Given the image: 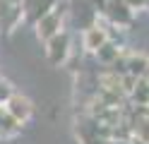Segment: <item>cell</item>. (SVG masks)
Masks as SVG:
<instances>
[{"label": "cell", "instance_id": "5bb4252c", "mask_svg": "<svg viewBox=\"0 0 149 144\" xmlns=\"http://www.w3.org/2000/svg\"><path fill=\"white\" fill-rule=\"evenodd\" d=\"M123 3H125L130 10H132V12H135V10H144V7H149V0H123Z\"/></svg>", "mask_w": 149, "mask_h": 144}, {"label": "cell", "instance_id": "9c48e42d", "mask_svg": "<svg viewBox=\"0 0 149 144\" xmlns=\"http://www.w3.org/2000/svg\"><path fill=\"white\" fill-rule=\"evenodd\" d=\"M94 55H96V60H99L101 65H108V67H111V65H113L120 55H123V46H120V43H116L113 38H111V41H106V43L101 46Z\"/></svg>", "mask_w": 149, "mask_h": 144}, {"label": "cell", "instance_id": "30bf717a", "mask_svg": "<svg viewBox=\"0 0 149 144\" xmlns=\"http://www.w3.org/2000/svg\"><path fill=\"white\" fill-rule=\"evenodd\" d=\"M130 101L135 108H149V74L137 79L135 89L130 91Z\"/></svg>", "mask_w": 149, "mask_h": 144}, {"label": "cell", "instance_id": "52a82bcc", "mask_svg": "<svg viewBox=\"0 0 149 144\" xmlns=\"http://www.w3.org/2000/svg\"><path fill=\"white\" fill-rule=\"evenodd\" d=\"M123 74H116L113 70H106L99 74V91L101 94H111V96H118V99H125V91H123Z\"/></svg>", "mask_w": 149, "mask_h": 144}, {"label": "cell", "instance_id": "7c38bea8", "mask_svg": "<svg viewBox=\"0 0 149 144\" xmlns=\"http://www.w3.org/2000/svg\"><path fill=\"white\" fill-rule=\"evenodd\" d=\"M12 94H15L12 84L7 82V79H3V77H0V106H5L7 101H10V99H12Z\"/></svg>", "mask_w": 149, "mask_h": 144}, {"label": "cell", "instance_id": "9a60e30c", "mask_svg": "<svg viewBox=\"0 0 149 144\" xmlns=\"http://www.w3.org/2000/svg\"><path fill=\"white\" fill-rule=\"evenodd\" d=\"M104 144H132L130 139H106Z\"/></svg>", "mask_w": 149, "mask_h": 144}, {"label": "cell", "instance_id": "2e32d148", "mask_svg": "<svg viewBox=\"0 0 149 144\" xmlns=\"http://www.w3.org/2000/svg\"><path fill=\"white\" fill-rule=\"evenodd\" d=\"M22 3H24V0H22Z\"/></svg>", "mask_w": 149, "mask_h": 144}, {"label": "cell", "instance_id": "ba28073f", "mask_svg": "<svg viewBox=\"0 0 149 144\" xmlns=\"http://www.w3.org/2000/svg\"><path fill=\"white\" fill-rule=\"evenodd\" d=\"M125 70L132 77H147L149 74V55L147 53H127L125 58Z\"/></svg>", "mask_w": 149, "mask_h": 144}, {"label": "cell", "instance_id": "4fadbf2b", "mask_svg": "<svg viewBox=\"0 0 149 144\" xmlns=\"http://www.w3.org/2000/svg\"><path fill=\"white\" fill-rule=\"evenodd\" d=\"M120 79H123V91H125V96H130V91H132L135 84H137V77H132V74H123Z\"/></svg>", "mask_w": 149, "mask_h": 144}, {"label": "cell", "instance_id": "3957f363", "mask_svg": "<svg viewBox=\"0 0 149 144\" xmlns=\"http://www.w3.org/2000/svg\"><path fill=\"white\" fill-rule=\"evenodd\" d=\"M104 15L113 26H130L132 19H135V12L123 3V0H106Z\"/></svg>", "mask_w": 149, "mask_h": 144}, {"label": "cell", "instance_id": "8fae6325", "mask_svg": "<svg viewBox=\"0 0 149 144\" xmlns=\"http://www.w3.org/2000/svg\"><path fill=\"white\" fill-rule=\"evenodd\" d=\"M19 130H22V122H19V120H15L12 115L7 113L5 106H0V137H3V139L15 137Z\"/></svg>", "mask_w": 149, "mask_h": 144}, {"label": "cell", "instance_id": "5b68a950", "mask_svg": "<svg viewBox=\"0 0 149 144\" xmlns=\"http://www.w3.org/2000/svg\"><path fill=\"white\" fill-rule=\"evenodd\" d=\"M58 7V0H24L22 3V10H24V19L26 22L36 24L41 17H46L48 12Z\"/></svg>", "mask_w": 149, "mask_h": 144}, {"label": "cell", "instance_id": "8992f818", "mask_svg": "<svg viewBox=\"0 0 149 144\" xmlns=\"http://www.w3.org/2000/svg\"><path fill=\"white\" fill-rule=\"evenodd\" d=\"M5 108H7V113L12 115L15 120H19V122H26L34 115V106H31V101L26 99L24 94H12V99L5 103Z\"/></svg>", "mask_w": 149, "mask_h": 144}, {"label": "cell", "instance_id": "277c9868", "mask_svg": "<svg viewBox=\"0 0 149 144\" xmlns=\"http://www.w3.org/2000/svg\"><path fill=\"white\" fill-rule=\"evenodd\" d=\"M106 41H111V34H108V29H104L99 22L89 24L84 31H82V48H84L87 53H96Z\"/></svg>", "mask_w": 149, "mask_h": 144}, {"label": "cell", "instance_id": "7a4b0ae2", "mask_svg": "<svg viewBox=\"0 0 149 144\" xmlns=\"http://www.w3.org/2000/svg\"><path fill=\"white\" fill-rule=\"evenodd\" d=\"M70 34L68 31H60L58 36H53L51 41H46V58H48L51 65H65L70 58Z\"/></svg>", "mask_w": 149, "mask_h": 144}, {"label": "cell", "instance_id": "6da1fadb", "mask_svg": "<svg viewBox=\"0 0 149 144\" xmlns=\"http://www.w3.org/2000/svg\"><path fill=\"white\" fill-rule=\"evenodd\" d=\"M63 19H65V5H58L53 12H48L46 17H41L39 22L34 24L36 38L46 43V41H51L53 36H58L60 31H65V29H63Z\"/></svg>", "mask_w": 149, "mask_h": 144}]
</instances>
